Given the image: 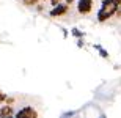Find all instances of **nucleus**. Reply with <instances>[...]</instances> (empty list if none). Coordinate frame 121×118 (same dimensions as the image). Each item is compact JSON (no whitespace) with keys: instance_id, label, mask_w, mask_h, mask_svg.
I'll list each match as a JSON object with an SVG mask.
<instances>
[{"instance_id":"f257e3e1","label":"nucleus","mask_w":121,"mask_h":118,"mask_svg":"<svg viewBox=\"0 0 121 118\" xmlns=\"http://www.w3.org/2000/svg\"><path fill=\"white\" fill-rule=\"evenodd\" d=\"M117 8H118V5L113 3L112 0H102L101 9L98 11V16H96L98 21H99V22H105V21H108L112 16H115Z\"/></svg>"},{"instance_id":"f03ea898","label":"nucleus","mask_w":121,"mask_h":118,"mask_svg":"<svg viewBox=\"0 0 121 118\" xmlns=\"http://www.w3.org/2000/svg\"><path fill=\"white\" fill-rule=\"evenodd\" d=\"M68 9H69V6H68V3H57L54 5V8L50 9V16L52 17H60V16H63V14H66L68 13Z\"/></svg>"},{"instance_id":"7ed1b4c3","label":"nucleus","mask_w":121,"mask_h":118,"mask_svg":"<svg viewBox=\"0 0 121 118\" xmlns=\"http://www.w3.org/2000/svg\"><path fill=\"white\" fill-rule=\"evenodd\" d=\"M93 9V0H79L77 2V11L80 14H90Z\"/></svg>"},{"instance_id":"20e7f679","label":"nucleus","mask_w":121,"mask_h":118,"mask_svg":"<svg viewBox=\"0 0 121 118\" xmlns=\"http://www.w3.org/2000/svg\"><path fill=\"white\" fill-rule=\"evenodd\" d=\"M16 117L17 118H24V117H30V118H35V117H38V112H36L33 107H30V105H25L24 109H21L19 112H16Z\"/></svg>"},{"instance_id":"39448f33","label":"nucleus","mask_w":121,"mask_h":118,"mask_svg":"<svg viewBox=\"0 0 121 118\" xmlns=\"http://www.w3.org/2000/svg\"><path fill=\"white\" fill-rule=\"evenodd\" d=\"M11 115H14V110H13V105L11 104H6V105H2L0 107V117L2 118L11 117Z\"/></svg>"},{"instance_id":"423d86ee","label":"nucleus","mask_w":121,"mask_h":118,"mask_svg":"<svg viewBox=\"0 0 121 118\" xmlns=\"http://www.w3.org/2000/svg\"><path fill=\"white\" fill-rule=\"evenodd\" d=\"M71 35H72V36H76V38H83V32H80L79 28H72Z\"/></svg>"},{"instance_id":"0eeeda50","label":"nucleus","mask_w":121,"mask_h":118,"mask_svg":"<svg viewBox=\"0 0 121 118\" xmlns=\"http://www.w3.org/2000/svg\"><path fill=\"white\" fill-rule=\"evenodd\" d=\"M99 54H101V57H102V58H107V57H108V52H107V50H105V49H102V47H99Z\"/></svg>"},{"instance_id":"6e6552de","label":"nucleus","mask_w":121,"mask_h":118,"mask_svg":"<svg viewBox=\"0 0 121 118\" xmlns=\"http://www.w3.org/2000/svg\"><path fill=\"white\" fill-rule=\"evenodd\" d=\"M22 2L25 5H36V2H38V0H22Z\"/></svg>"},{"instance_id":"1a4fd4ad","label":"nucleus","mask_w":121,"mask_h":118,"mask_svg":"<svg viewBox=\"0 0 121 118\" xmlns=\"http://www.w3.org/2000/svg\"><path fill=\"white\" fill-rule=\"evenodd\" d=\"M5 99H6V95H5L3 91L0 90V102H5Z\"/></svg>"},{"instance_id":"9d476101","label":"nucleus","mask_w":121,"mask_h":118,"mask_svg":"<svg viewBox=\"0 0 121 118\" xmlns=\"http://www.w3.org/2000/svg\"><path fill=\"white\" fill-rule=\"evenodd\" d=\"M77 46H79V47H83V39H82V38L77 39Z\"/></svg>"},{"instance_id":"9b49d317","label":"nucleus","mask_w":121,"mask_h":118,"mask_svg":"<svg viewBox=\"0 0 121 118\" xmlns=\"http://www.w3.org/2000/svg\"><path fill=\"white\" fill-rule=\"evenodd\" d=\"M60 2H63V0H50V3H52V6H54V5H57V3H60Z\"/></svg>"},{"instance_id":"f8f14e48","label":"nucleus","mask_w":121,"mask_h":118,"mask_svg":"<svg viewBox=\"0 0 121 118\" xmlns=\"http://www.w3.org/2000/svg\"><path fill=\"white\" fill-rule=\"evenodd\" d=\"M41 2H47V0H41Z\"/></svg>"}]
</instances>
